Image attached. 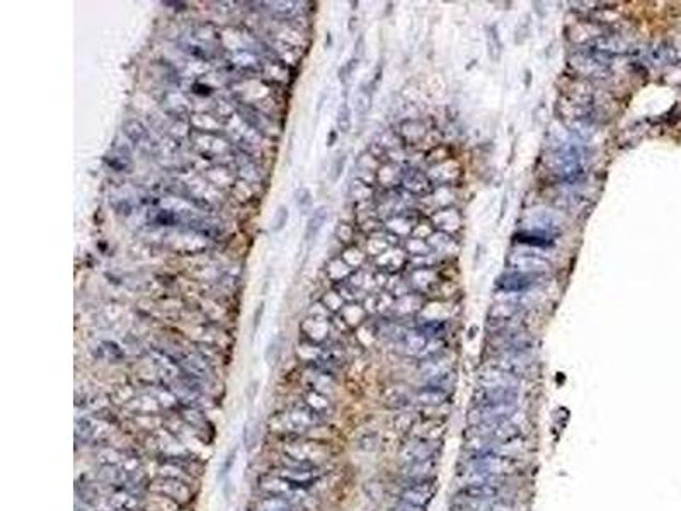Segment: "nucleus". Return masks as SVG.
Segmentation results:
<instances>
[{
  "label": "nucleus",
  "mask_w": 681,
  "mask_h": 511,
  "mask_svg": "<svg viewBox=\"0 0 681 511\" xmlns=\"http://www.w3.org/2000/svg\"><path fill=\"white\" fill-rule=\"evenodd\" d=\"M521 462L514 455L506 454H468L460 462V479L463 484L484 481H506L520 471Z\"/></svg>",
  "instance_id": "nucleus-1"
},
{
  "label": "nucleus",
  "mask_w": 681,
  "mask_h": 511,
  "mask_svg": "<svg viewBox=\"0 0 681 511\" xmlns=\"http://www.w3.org/2000/svg\"><path fill=\"white\" fill-rule=\"evenodd\" d=\"M613 57L598 52L591 47H577L567 58V65L576 76L588 78H605L612 72Z\"/></svg>",
  "instance_id": "nucleus-2"
},
{
  "label": "nucleus",
  "mask_w": 681,
  "mask_h": 511,
  "mask_svg": "<svg viewBox=\"0 0 681 511\" xmlns=\"http://www.w3.org/2000/svg\"><path fill=\"white\" fill-rule=\"evenodd\" d=\"M322 416L317 414L310 407H295V409L285 413L283 416H276L275 426H280L281 431L288 435H300L310 428L321 425ZM278 430V431H280Z\"/></svg>",
  "instance_id": "nucleus-3"
},
{
  "label": "nucleus",
  "mask_w": 681,
  "mask_h": 511,
  "mask_svg": "<svg viewBox=\"0 0 681 511\" xmlns=\"http://www.w3.org/2000/svg\"><path fill=\"white\" fill-rule=\"evenodd\" d=\"M518 409V402H502V404H484V406H472L468 411V426L480 425V423L497 421V419H506L514 416Z\"/></svg>",
  "instance_id": "nucleus-4"
},
{
  "label": "nucleus",
  "mask_w": 681,
  "mask_h": 511,
  "mask_svg": "<svg viewBox=\"0 0 681 511\" xmlns=\"http://www.w3.org/2000/svg\"><path fill=\"white\" fill-rule=\"evenodd\" d=\"M436 493L434 479L427 481H407L405 488L401 493V501L407 505L419 506V508H426L433 500Z\"/></svg>",
  "instance_id": "nucleus-5"
},
{
  "label": "nucleus",
  "mask_w": 681,
  "mask_h": 511,
  "mask_svg": "<svg viewBox=\"0 0 681 511\" xmlns=\"http://www.w3.org/2000/svg\"><path fill=\"white\" fill-rule=\"evenodd\" d=\"M502 493H504V481H484V483L463 484L456 493V498L472 501L497 500L502 498Z\"/></svg>",
  "instance_id": "nucleus-6"
},
{
  "label": "nucleus",
  "mask_w": 681,
  "mask_h": 511,
  "mask_svg": "<svg viewBox=\"0 0 681 511\" xmlns=\"http://www.w3.org/2000/svg\"><path fill=\"white\" fill-rule=\"evenodd\" d=\"M439 445H442V442H433V440L416 438L414 436L413 442L405 443V447L402 448V460H404V464H413L419 462V460L434 459V457H438Z\"/></svg>",
  "instance_id": "nucleus-7"
},
{
  "label": "nucleus",
  "mask_w": 681,
  "mask_h": 511,
  "mask_svg": "<svg viewBox=\"0 0 681 511\" xmlns=\"http://www.w3.org/2000/svg\"><path fill=\"white\" fill-rule=\"evenodd\" d=\"M285 454L298 465H317V459L322 455V447L314 442H290L285 445Z\"/></svg>",
  "instance_id": "nucleus-8"
},
{
  "label": "nucleus",
  "mask_w": 681,
  "mask_h": 511,
  "mask_svg": "<svg viewBox=\"0 0 681 511\" xmlns=\"http://www.w3.org/2000/svg\"><path fill=\"white\" fill-rule=\"evenodd\" d=\"M518 396L516 387H479L473 394V406L518 402Z\"/></svg>",
  "instance_id": "nucleus-9"
},
{
  "label": "nucleus",
  "mask_w": 681,
  "mask_h": 511,
  "mask_svg": "<svg viewBox=\"0 0 681 511\" xmlns=\"http://www.w3.org/2000/svg\"><path fill=\"white\" fill-rule=\"evenodd\" d=\"M278 476H281L283 479L292 483L295 488L300 489L302 486H310L314 484L319 477L322 476V471L319 469V465H298L295 464V467H285L278 471Z\"/></svg>",
  "instance_id": "nucleus-10"
},
{
  "label": "nucleus",
  "mask_w": 681,
  "mask_h": 511,
  "mask_svg": "<svg viewBox=\"0 0 681 511\" xmlns=\"http://www.w3.org/2000/svg\"><path fill=\"white\" fill-rule=\"evenodd\" d=\"M538 278H542L540 273L514 271V273H509V275H506V276H501L499 280H497L496 286L501 290V292H504V293H520V292H525V290L531 288V286L537 283Z\"/></svg>",
  "instance_id": "nucleus-11"
},
{
  "label": "nucleus",
  "mask_w": 681,
  "mask_h": 511,
  "mask_svg": "<svg viewBox=\"0 0 681 511\" xmlns=\"http://www.w3.org/2000/svg\"><path fill=\"white\" fill-rule=\"evenodd\" d=\"M153 491L165 496L167 500L188 503L191 500V489L177 477H165V479L153 483Z\"/></svg>",
  "instance_id": "nucleus-12"
},
{
  "label": "nucleus",
  "mask_w": 681,
  "mask_h": 511,
  "mask_svg": "<svg viewBox=\"0 0 681 511\" xmlns=\"http://www.w3.org/2000/svg\"><path fill=\"white\" fill-rule=\"evenodd\" d=\"M479 387H518V377L492 365L480 373Z\"/></svg>",
  "instance_id": "nucleus-13"
},
{
  "label": "nucleus",
  "mask_w": 681,
  "mask_h": 511,
  "mask_svg": "<svg viewBox=\"0 0 681 511\" xmlns=\"http://www.w3.org/2000/svg\"><path fill=\"white\" fill-rule=\"evenodd\" d=\"M436 469H438V457L419 462L404 464V477L405 481H427L434 479Z\"/></svg>",
  "instance_id": "nucleus-14"
},
{
  "label": "nucleus",
  "mask_w": 681,
  "mask_h": 511,
  "mask_svg": "<svg viewBox=\"0 0 681 511\" xmlns=\"http://www.w3.org/2000/svg\"><path fill=\"white\" fill-rule=\"evenodd\" d=\"M448 397H450V392L438 385H427L414 394V401L422 407H439L445 404Z\"/></svg>",
  "instance_id": "nucleus-15"
},
{
  "label": "nucleus",
  "mask_w": 681,
  "mask_h": 511,
  "mask_svg": "<svg viewBox=\"0 0 681 511\" xmlns=\"http://www.w3.org/2000/svg\"><path fill=\"white\" fill-rule=\"evenodd\" d=\"M511 268L520 273H540L549 268V263L535 256H513L509 259Z\"/></svg>",
  "instance_id": "nucleus-16"
},
{
  "label": "nucleus",
  "mask_w": 681,
  "mask_h": 511,
  "mask_svg": "<svg viewBox=\"0 0 681 511\" xmlns=\"http://www.w3.org/2000/svg\"><path fill=\"white\" fill-rule=\"evenodd\" d=\"M257 511H298V505L286 496H268L257 503Z\"/></svg>",
  "instance_id": "nucleus-17"
},
{
  "label": "nucleus",
  "mask_w": 681,
  "mask_h": 511,
  "mask_svg": "<svg viewBox=\"0 0 681 511\" xmlns=\"http://www.w3.org/2000/svg\"><path fill=\"white\" fill-rule=\"evenodd\" d=\"M326 220H327V208H326V206H321V208H317L314 211L312 217L309 218V223H307V230H305L307 242H310V240H314L315 237L319 235V232L322 230Z\"/></svg>",
  "instance_id": "nucleus-18"
},
{
  "label": "nucleus",
  "mask_w": 681,
  "mask_h": 511,
  "mask_svg": "<svg viewBox=\"0 0 681 511\" xmlns=\"http://www.w3.org/2000/svg\"><path fill=\"white\" fill-rule=\"evenodd\" d=\"M405 186L416 194H427L433 189V184L427 180L426 174L419 172V170H413V172L409 174V177L405 180Z\"/></svg>",
  "instance_id": "nucleus-19"
},
{
  "label": "nucleus",
  "mask_w": 681,
  "mask_h": 511,
  "mask_svg": "<svg viewBox=\"0 0 681 511\" xmlns=\"http://www.w3.org/2000/svg\"><path fill=\"white\" fill-rule=\"evenodd\" d=\"M77 440L82 438V442H89L95 438V421L93 418H82L77 419V430H76Z\"/></svg>",
  "instance_id": "nucleus-20"
},
{
  "label": "nucleus",
  "mask_w": 681,
  "mask_h": 511,
  "mask_svg": "<svg viewBox=\"0 0 681 511\" xmlns=\"http://www.w3.org/2000/svg\"><path fill=\"white\" fill-rule=\"evenodd\" d=\"M113 505L116 510L122 511H136V500L126 491H116L113 494Z\"/></svg>",
  "instance_id": "nucleus-21"
},
{
  "label": "nucleus",
  "mask_w": 681,
  "mask_h": 511,
  "mask_svg": "<svg viewBox=\"0 0 681 511\" xmlns=\"http://www.w3.org/2000/svg\"><path fill=\"white\" fill-rule=\"evenodd\" d=\"M281 350H283V339H281V336H276L275 339H271V343L268 344V350H266V361H268L269 367H275L280 361Z\"/></svg>",
  "instance_id": "nucleus-22"
},
{
  "label": "nucleus",
  "mask_w": 681,
  "mask_h": 511,
  "mask_svg": "<svg viewBox=\"0 0 681 511\" xmlns=\"http://www.w3.org/2000/svg\"><path fill=\"white\" fill-rule=\"evenodd\" d=\"M288 218H290L288 208H286V206H283V205L278 206L275 217H273V222H271V230L275 232V234H278V232L283 230L285 225H286V222H288Z\"/></svg>",
  "instance_id": "nucleus-23"
},
{
  "label": "nucleus",
  "mask_w": 681,
  "mask_h": 511,
  "mask_svg": "<svg viewBox=\"0 0 681 511\" xmlns=\"http://www.w3.org/2000/svg\"><path fill=\"white\" fill-rule=\"evenodd\" d=\"M338 128H339V131H343V133H348L351 128V111H350V106H348L346 102H344V105H340L339 111H338Z\"/></svg>",
  "instance_id": "nucleus-24"
},
{
  "label": "nucleus",
  "mask_w": 681,
  "mask_h": 511,
  "mask_svg": "<svg viewBox=\"0 0 681 511\" xmlns=\"http://www.w3.org/2000/svg\"><path fill=\"white\" fill-rule=\"evenodd\" d=\"M295 201H297V206L300 208V211H307L312 205V198H310V191L305 188L297 189L295 193Z\"/></svg>",
  "instance_id": "nucleus-25"
},
{
  "label": "nucleus",
  "mask_w": 681,
  "mask_h": 511,
  "mask_svg": "<svg viewBox=\"0 0 681 511\" xmlns=\"http://www.w3.org/2000/svg\"><path fill=\"white\" fill-rule=\"evenodd\" d=\"M264 310H266V303L261 302L259 305H257V309L254 310V321H252V332H256L257 327L261 326V321H263Z\"/></svg>",
  "instance_id": "nucleus-26"
},
{
  "label": "nucleus",
  "mask_w": 681,
  "mask_h": 511,
  "mask_svg": "<svg viewBox=\"0 0 681 511\" xmlns=\"http://www.w3.org/2000/svg\"><path fill=\"white\" fill-rule=\"evenodd\" d=\"M235 455H237V450L228 454L225 464H223V467H222V476H227V474L232 471V467H234V462H235Z\"/></svg>",
  "instance_id": "nucleus-27"
},
{
  "label": "nucleus",
  "mask_w": 681,
  "mask_h": 511,
  "mask_svg": "<svg viewBox=\"0 0 681 511\" xmlns=\"http://www.w3.org/2000/svg\"><path fill=\"white\" fill-rule=\"evenodd\" d=\"M393 511H426V508H419V506L407 505V503H402V501H401V505H398L397 508L393 510Z\"/></svg>",
  "instance_id": "nucleus-28"
}]
</instances>
